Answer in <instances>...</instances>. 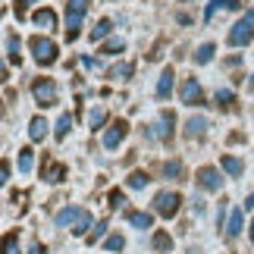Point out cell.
Instances as JSON below:
<instances>
[{"label": "cell", "mask_w": 254, "mask_h": 254, "mask_svg": "<svg viewBox=\"0 0 254 254\" xmlns=\"http://www.w3.org/2000/svg\"><path fill=\"white\" fill-rule=\"evenodd\" d=\"M91 0H66V41H75L79 38V25H82V16L88 13Z\"/></svg>", "instance_id": "obj_1"}, {"label": "cell", "mask_w": 254, "mask_h": 254, "mask_svg": "<svg viewBox=\"0 0 254 254\" xmlns=\"http://www.w3.org/2000/svg\"><path fill=\"white\" fill-rule=\"evenodd\" d=\"M28 47H32L35 60L41 63V66H54V63H57V54H60V47H57L51 38L35 35V38H28Z\"/></svg>", "instance_id": "obj_2"}, {"label": "cell", "mask_w": 254, "mask_h": 254, "mask_svg": "<svg viewBox=\"0 0 254 254\" xmlns=\"http://www.w3.org/2000/svg\"><path fill=\"white\" fill-rule=\"evenodd\" d=\"M32 94H35V101L41 107H57V85H54V79H35L32 82Z\"/></svg>", "instance_id": "obj_3"}, {"label": "cell", "mask_w": 254, "mask_h": 254, "mask_svg": "<svg viewBox=\"0 0 254 254\" xmlns=\"http://www.w3.org/2000/svg\"><path fill=\"white\" fill-rule=\"evenodd\" d=\"M179 204H182V198L176 191H160L157 198H154V210L160 213V217H167V220H173L176 213H179Z\"/></svg>", "instance_id": "obj_4"}, {"label": "cell", "mask_w": 254, "mask_h": 254, "mask_svg": "<svg viewBox=\"0 0 254 254\" xmlns=\"http://www.w3.org/2000/svg\"><path fill=\"white\" fill-rule=\"evenodd\" d=\"M251 41H254V25H251V22H245V19H242V22L232 25V32H229V44H232V47H248Z\"/></svg>", "instance_id": "obj_5"}, {"label": "cell", "mask_w": 254, "mask_h": 254, "mask_svg": "<svg viewBox=\"0 0 254 254\" xmlns=\"http://www.w3.org/2000/svg\"><path fill=\"white\" fill-rule=\"evenodd\" d=\"M179 97H182V104H189V107H201V104H204V91H201L198 79H185Z\"/></svg>", "instance_id": "obj_6"}, {"label": "cell", "mask_w": 254, "mask_h": 254, "mask_svg": "<svg viewBox=\"0 0 254 254\" xmlns=\"http://www.w3.org/2000/svg\"><path fill=\"white\" fill-rule=\"evenodd\" d=\"M88 217V210L82 207H63L60 213H57V226H66V229H75L79 223Z\"/></svg>", "instance_id": "obj_7"}, {"label": "cell", "mask_w": 254, "mask_h": 254, "mask_svg": "<svg viewBox=\"0 0 254 254\" xmlns=\"http://www.w3.org/2000/svg\"><path fill=\"white\" fill-rule=\"evenodd\" d=\"M126 132H129V126H126V120H116V123L110 126V129L104 132V148H107V151H113L116 144H120V141L126 138Z\"/></svg>", "instance_id": "obj_8"}, {"label": "cell", "mask_w": 254, "mask_h": 254, "mask_svg": "<svg viewBox=\"0 0 254 254\" xmlns=\"http://www.w3.org/2000/svg\"><path fill=\"white\" fill-rule=\"evenodd\" d=\"M198 185H201V189H207V191H217L220 185H223V176L213 167H201L198 170Z\"/></svg>", "instance_id": "obj_9"}, {"label": "cell", "mask_w": 254, "mask_h": 254, "mask_svg": "<svg viewBox=\"0 0 254 254\" xmlns=\"http://www.w3.org/2000/svg\"><path fill=\"white\" fill-rule=\"evenodd\" d=\"M204 129H207V120H204V116H191L189 123H185V138H201L204 135Z\"/></svg>", "instance_id": "obj_10"}, {"label": "cell", "mask_w": 254, "mask_h": 254, "mask_svg": "<svg viewBox=\"0 0 254 254\" xmlns=\"http://www.w3.org/2000/svg\"><path fill=\"white\" fill-rule=\"evenodd\" d=\"M44 135H47V120H44V116H35L32 126H28V138H32V141H41Z\"/></svg>", "instance_id": "obj_11"}, {"label": "cell", "mask_w": 254, "mask_h": 254, "mask_svg": "<svg viewBox=\"0 0 254 254\" xmlns=\"http://www.w3.org/2000/svg\"><path fill=\"white\" fill-rule=\"evenodd\" d=\"M242 226H245V220H242V210L236 207V210L229 213V223H226V236H229V239H236L239 232H242Z\"/></svg>", "instance_id": "obj_12"}, {"label": "cell", "mask_w": 254, "mask_h": 254, "mask_svg": "<svg viewBox=\"0 0 254 254\" xmlns=\"http://www.w3.org/2000/svg\"><path fill=\"white\" fill-rule=\"evenodd\" d=\"M223 170H226L229 176H242V173H245V167H242V160L239 157H232V154H223Z\"/></svg>", "instance_id": "obj_13"}, {"label": "cell", "mask_w": 254, "mask_h": 254, "mask_svg": "<svg viewBox=\"0 0 254 254\" xmlns=\"http://www.w3.org/2000/svg\"><path fill=\"white\" fill-rule=\"evenodd\" d=\"M129 223H132L135 229H151L154 217H151V213H144V210H135V213H129Z\"/></svg>", "instance_id": "obj_14"}, {"label": "cell", "mask_w": 254, "mask_h": 254, "mask_svg": "<svg viewBox=\"0 0 254 254\" xmlns=\"http://www.w3.org/2000/svg\"><path fill=\"white\" fill-rule=\"evenodd\" d=\"M154 251L157 254H170L173 251V239L167 236V232H154Z\"/></svg>", "instance_id": "obj_15"}, {"label": "cell", "mask_w": 254, "mask_h": 254, "mask_svg": "<svg viewBox=\"0 0 254 254\" xmlns=\"http://www.w3.org/2000/svg\"><path fill=\"white\" fill-rule=\"evenodd\" d=\"M173 123H176V116H173L170 110H167V113H160V132H157L160 138H167V141L173 138Z\"/></svg>", "instance_id": "obj_16"}, {"label": "cell", "mask_w": 254, "mask_h": 254, "mask_svg": "<svg viewBox=\"0 0 254 254\" xmlns=\"http://www.w3.org/2000/svg\"><path fill=\"white\" fill-rule=\"evenodd\" d=\"M110 32H113V22H110V19H101V22L91 28V41H104Z\"/></svg>", "instance_id": "obj_17"}, {"label": "cell", "mask_w": 254, "mask_h": 254, "mask_svg": "<svg viewBox=\"0 0 254 254\" xmlns=\"http://www.w3.org/2000/svg\"><path fill=\"white\" fill-rule=\"evenodd\" d=\"M35 22L38 25H44V28H57V16H54V9H38V13H35Z\"/></svg>", "instance_id": "obj_18"}, {"label": "cell", "mask_w": 254, "mask_h": 254, "mask_svg": "<svg viewBox=\"0 0 254 254\" xmlns=\"http://www.w3.org/2000/svg\"><path fill=\"white\" fill-rule=\"evenodd\" d=\"M32 163H35V151L22 148L19 151V173H32Z\"/></svg>", "instance_id": "obj_19"}, {"label": "cell", "mask_w": 254, "mask_h": 254, "mask_svg": "<svg viewBox=\"0 0 254 254\" xmlns=\"http://www.w3.org/2000/svg\"><path fill=\"white\" fill-rule=\"evenodd\" d=\"M173 91V69H167L160 75V82H157V97H170Z\"/></svg>", "instance_id": "obj_20"}, {"label": "cell", "mask_w": 254, "mask_h": 254, "mask_svg": "<svg viewBox=\"0 0 254 254\" xmlns=\"http://www.w3.org/2000/svg\"><path fill=\"white\" fill-rule=\"evenodd\" d=\"M44 179H47V182H63V179H66V167H60V163H51V167H47V173H44Z\"/></svg>", "instance_id": "obj_21"}, {"label": "cell", "mask_w": 254, "mask_h": 254, "mask_svg": "<svg viewBox=\"0 0 254 254\" xmlns=\"http://www.w3.org/2000/svg\"><path fill=\"white\" fill-rule=\"evenodd\" d=\"M6 57L19 66V38L16 35H6Z\"/></svg>", "instance_id": "obj_22"}, {"label": "cell", "mask_w": 254, "mask_h": 254, "mask_svg": "<svg viewBox=\"0 0 254 254\" xmlns=\"http://www.w3.org/2000/svg\"><path fill=\"white\" fill-rule=\"evenodd\" d=\"M69 129H72V116L63 113L60 123H57V132H54V135H57V138H66V135H69Z\"/></svg>", "instance_id": "obj_23"}, {"label": "cell", "mask_w": 254, "mask_h": 254, "mask_svg": "<svg viewBox=\"0 0 254 254\" xmlns=\"http://www.w3.org/2000/svg\"><path fill=\"white\" fill-rule=\"evenodd\" d=\"M213 54H217V44H201L198 54H194V60H198V63H210Z\"/></svg>", "instance_id": "obj_24"}, {"label": "cell", "mask_w": 254, "mask_h": 254, "mask_svg": "<svg viewBox=\"0 0 254 254\" xmlns=\"http://www.w3.org/2000/svg\"><path fill=\"white\" fill-rule=\"evenodd\" d=\"M151 179H148V173H132L129 176V189H144Z\"/></svg>", "instance_id": "obj_25"}, {"label": "cell", "mask_w": 254, "mask_h": 254, "mask_svg": "<svg viewBox=\"0 0 254 254\" xmlns=\"http://www.w3.org/2000/svg\"><path fill=\"white\" fill-rule=\"evenodd\" d=\"M3 254H19V245H16V232H6V236H3Z\"/></svg>", "instance_id": "obj_26"}, {"label": "cell", "mask_w": 254, "mask_h": 254, "mask_svg": "<svg viewBox=\"0 0 254 254\" xmlns=\"http://www.w3.org/2000/svg\"><path fill=\"white\" fill-rule=\"evenodd\" d=\"M163 173H167L170 179H179V176H182V163H179V160H170V163H163Z\"/></svg>", "instance_id": "obj_27"}, {"label": "cell", "mask_w": 254, "mask_h": 254, "mask_svg": "<svg viewBox=\"0 0 254 254\" xmlns=\"http://www.w3.org/2000/svg\"><path fill=\"white\" fill-rule=\"evenodd\" d=\"M104 248H107V251H123V248H126V239H123V236H110V239L104 242Z\"/></svg>", "instance_id": "obj_28"}, {"label": "cell", "mask_w": 254, "mask_h": 254, "mask_svg": "<svg viewBox=\"0 0 254 254\" xmlns=\"http://www.w3.org/2000/svg\"><path fill=\"white\" fill-rule=\"evenodd\" d=\"M104 123H107V113L104 110H94L91 116H88V126H91V129H101Z\"/></svg>", "instance_id": "obj_29"}, {"label": "cell", "mask_w": 254, "mask_h": 254, "mask_svg": "<svg viewBox=\"0 0 254 254\" xmlns=\"http://www.w3.org/2000/svg\"><path fill=\"white\" fill-rule=\"evenodd\" d=\"M232 101H236V94H232L229 88H220V91H217V104H220V107H229Z\"/></svg>", "instance_id": "obj_30"}, {"label": "cell", "mask_w": 254, "mask_h": 254, "mask_svg": "<svg viewBox=\"0 0 254 254\" xmlns=\"http://www.w3.org/2000/svg\"><path fill=\"white\" fill-rule=\"evenodd\" d=\"M123 47H126V44L120 41V38H116V41H107V44L101 47V54H120V51H123Z\"/></svg>", "instance_id": "obj_31"}, {"label": "cell", "mask_w": 254, "mask_h": 254, "mask_svg": "<svg viewBox=\"0 0 254 254\" xmlns=\"http://www.w3.org/2000/svg\"><path fill=\"white\" fill-rule=\"evenodd\" d=\"M88 229H91V213H88V217H85V220L79 223V226H75V229H72V236H85V232H88Z\"/></svg>", "instance_id": "obj_32"}, {"label": "cell", "mask_w": 254, "mask_h": 254, "mask_svg": "<svg viewBox=\"0 0 254 254\" xmlns=\"http://www.w3.org/2000/svg\"><path fill=\"white\" fill-rule=\"evenodd\" d=\"M104 232H107V223H97V226L91 229V236H88V242H91V245H94V242H97V239H101V236H104Z\"/></svg>", "instance_id": "obj_33"}, {"label": "cell", "mask_w": 254, "mask_h": 254, "mask_svg": "<svg viewBox=\"0 0 254 254\" xmlns=\"http://www.w3.org/2000/svg\"><path fill=\"white\" fill-rule=\"evenodd\" d=\"M28 3H32V0H16V19H25V9H28Z\"/></svg>", "instance_id": "obj_34"}, {"label": "cell", "mask_w": 254, "mask_h": 254, "mask_svg": "<svg viewBox=\"0 0 254 254\" xmlns=\"http://www.w3.org/2000/svg\"><path fill=\"white\" fill-rule=\"evenodd\" d=\"M126 198H123V191H110V207H123Z\"/></svg>", "instance_id": "obj_35"}, {"label": "cell", "mask_w": 254, "mask_h": 254, "mask_svg": "<svg viewBox=\"0 0 254 254\" xmlns=\"http://www.w3.org/2000/svg\"><path fill=\"white\" fill-rule=\"evenodd\" d=\"M113 75H132V63H123L120 69H113Z\"/></svg>", "instance_id": "obj_36"}, {"label": "cell", "mask_w": 254, "mask_h": 254, "mask_svg": "<svg viewBox=\"0 0 254 254\" xmlns=\"http://www.w3.org/2000/svg\"><path fill=\"white\" fill-rule=\"evenodd\" d=\"M28 254H47V248L41 245V242H35V245H32V251H28Z\"/></svg>", "instance_id": "obj_37"}, {"label": "cell", "mask_w": 254, "mask_h": 254, "mask_svg": "<svg viewBox=\"0 0 254 254\" xmlns=\"http://www.w3.org/2000/svg\"><path fill=\"white\" fill-rule=\"evenodd\" d=\"M245 22H251V25H254V9H248V13H245Z\"/></svg>", "instance_id": "obj_38"}, {"label": "cell", "mask_w": 254, "mask_h": 254, "mask_svg": "<svg viewBox=\"0 0 254 254\" xmlns=\"http://www.w3.org/2000/svg\"><path fill=\"white\" fill-rule=\"evenodd\" d=\"M245 207H254V194H248V201H245Z\"/></svg>", "instance_id": "obj_39"}, {"label": "cell", "mask_w": 254, "mask_h": 254, "mask_svg": "<svg viewBox=\"0 0 254 254\" xmlns=\"http://www.w3.org/2000/svg\"><path fill=\"white\" fill-rule=\"evenodd\" d=\"M248 91H254V75H251V82H248Z\"/></svg>", "instance_id": "obj_40"}, {"label": "cell", "mask_w": 254, "mask_h": 254, "mask_svg": "<svg viewBox=\"0 0 254 254\" xmlns=\"http://www.w3.org/2000/svg\"><path fill=\"white\" fill-rule=\"evenodd\" d=\"M251 242H254V223H251Z\"/></svg>", "instance_id": "obj_41"}]
</instances>
